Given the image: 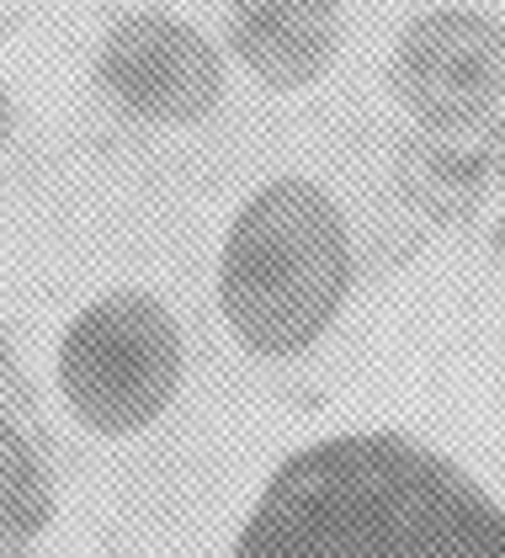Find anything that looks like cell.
<instances>
[{"label": "cell", "mask_w": 505, "mask_h": 558, "mask_svg": "<svg viewBox=\"0 0 505 558\" xmlns=\"http://www.w3.org/2000/svg\"><path fill=\"white\" fill-rule=\"evenodd\" d=\"M53 526V478L43 452L0 415V558L27 554Z\"/></svg>", "instance_id": "cell-7"}, {"label": "cell", "mask_w": 505, "mask_h": 558, "mask_svg": "<svg viewBox=\"0 0 505 558\" xmlns=\"http://www.w3.org/2000/svg\"><path fill=\"white\" fill-rule=\"evenodd\" d=\"M357 288L346 208L314 175H272L229 214L213 266L218 319L255 362H298L336 330Z\"/></svg>", "instance_id": "cell-2"}, {"label": "cell", "mask_w": 505, "mask_h": 558, "mask_svg": "<svg viewBox=\"0 0 505 558\" xmlns=\"http://www.w3.org/2000/svg\"><path fill=\"white\" fill-rule=\"evenodd\" d=\"M91 81L133 129L187 133L218 118L229 96V53L197 22L166 5H139L101 33Z\"/></svg>", "instance_id": "cell-4"}, {"label": "cell", "mask_w": 505, "mask_h": 558, "mask_svg": "<svg viewBox=\"0 0 505 558\" xmlns=\"http://www.w3.org/2000/svg\"><path fill=\"white\" fill-rule=\"evenodd\" d=\"M5 138H11V101L0 96V149H5Z\"/></svg>", "instance_id": "cell-8"}, {"label": "cell", "mask_w": 505, "mask_h": 558, "mask_svg": "<svg viewBox=\"0 0 505 558\" xmlns=\"http://www.w3.org/2000/svg\"><path fill=\"white\" fill-rule=\"evenodd\" d=\"M224 53L272 96L320 86L346 44L340 0H224Z\"/></svg>", "instance_id": "cell-6"}, {"label": "cell", "mask_w": 505, "mask_h": 558, "mask_svg": "<svg viewBox=\"0 0 505 558\" xmlns=\"http://www.w3.org/2000/svg\"><path fill=\"white\" fill-rule=\"evenodd\" d=\"M235 558H505V506L416 436L346 430L277 463Z\"/></svg>", "instance_id": "cell-1"}, {"label": "cell", "mask_w": 505, "mask_h": 558, "mask_svg": "<svg viewBox=\"0 0 505 558\" xmlns=\"http://www.w3.org/2000/svg\"><path fill=\"white\" fill-rule=\"evenodd\" d=\"M394 101L436 133L490 123L505 107V22L473 5L416 16L388 59Z\"/></svg>", "instance_id": "cell-5"}, {"label": "cell", "mask_w": 505, "mask_h": 558, "mask_svg": "<svg viewBox=\"0 0 505 558\" xmlns=\"http://www.w3.org/2000/svg\"><path fill=\"white\" fill-rule=\"evenodd\" d=\"M187 388V330L160 293L107 288L85 299L53 341V393L101 441H133L176 410Z\"/></svg>", "instance_id": "cell-3"}]
</instances>
